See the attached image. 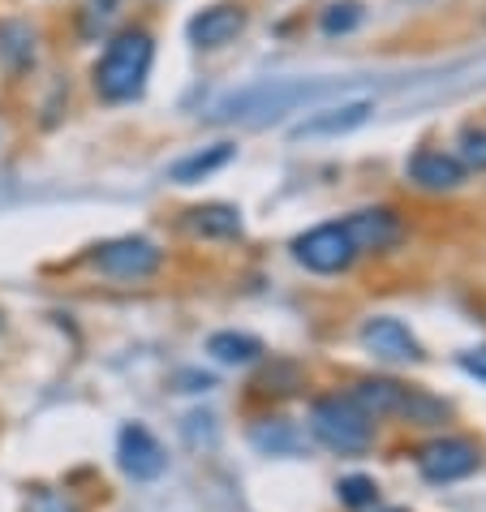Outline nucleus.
Returning <instances> with one entry per match:
<instances>
[{
    "mask_svg": "<svg viewBox=\"0 0 486 512\" xmlns=\"http://www.w3.org/2000/svg\"><path fill=\"white\" fill-rule=\"evenodd\" d=\"M160 263H164V250L147 237H117V241H104V246L95 250V267L104 276H117V280H142Z\"/></svg>",
    "mask_w": 486,
    "mask_h": 512,
    "instance_id": "obj_4",
    "label": "nucleus"
},
{
    "mask_svg": "<svg viewBox=\"0 0 486 512\" xmlns=\"http://www.w3.org/2000/svg\"><path fill=\"white\" fill-rule=\"evenodd\" d=\"M0 61H5L9 74H22V69L35 65V31L26 22L0 26Z\"/></svg>",
    "mask_w": 486,
    "mask_h": 512,
    "instance_id": "obj_14",
    "label": "nucleus"
},
{
    "mask_svg": "<svg viewBox=\"0 0 486 512\" xmlns=\"http://www.w3.org/2000/svg\"><path fill=\"white\" fill-rule=\"evenodd\" d=\"M345 233H349L357 254L362 250L375 254V250H388L400 241V220L388 207H366V211H353V216L345 220Z\"/></svg>",
    "mask_w": 486,
    "mask_h": 512,
    "instance_id": "obj_8",
    "label": "nucleus"
},
{
    "mask_svg": "<svg viewBox=\"0 0 486 512\" xmlns=\"http://www.w3.org/2000/svg\"><path fill=\"white\" fill-rule=\"evenodd\" d=\"M362 345L375 353V358H388V362H418L422 358L418 336L400 319H370L362 327Z\"/></svg>",
    "mask_w": 486,
    "mask_h": 512,
    "instance_id": "obj_9",
    "label": "nucleus"
},
{
    "mask_svg": "<svg viewBox=\"0 0 486 512\" xmlns=\"http://www.w3.org/2000/svg\"><path fill=\"white\" fill-rule=\"evenodd\" d=\"M482 452L469 444V439H435L418 452V469L431 482H456V478H469L478 469Z\"/></svg>",
    "mask_w": 486,
    "mask_h": 512,
    "instance_id": "obj_6",
    "label": "nucleus"
},
{
    "mask_svg": "<svg viewBox=\"0 0 486 512\" xmlns=\"http://www.w3.org/2000/svg\"><path fill=\"white\" fill-rule=\"evenodd\" d=\"M357 18H362V9H357L353 0H345V5H332V9L323 13V31H332V35L336 31H353Z\"/></svg>",
    "mask_w": 486,
    "mask_h": 512,
    "instance_id": "obj_18",
    "label": "nucleus"
},
{
    "mask_svg": "<svg viewBox=\"0 0 486 512\" xmlns=\"http://www.w3.org/2000/svg\"><path fill=\"white\" fill-rule=\"evenodd\" d=\"M293 254L310 267V272H323V276L327 272H345V267L357 259L345 224H319V229H310L306 237L293 241Z\"/></svg>",
    "mask_w": 486,
    "mask_h": 512,
    "instance_id": "obj_5",
    "label": "nucleus"
},
{
    "mask_svg": "<svg viewBox=\"0 0 486 512\" xmlns=\"http://www.w3.org/2000/svg\"><path fill=\"white\" fill-rule=\"evenodd\" d=\"M409 177L426 190H452L456 181L465 177V168H461V160H452V155H443V151H418L409 160Z\"/></svg>",
    "mask_w": 486,
    "mask_h": 512,
    "instance_id": "obj_12",
    "label": "nucleus"
},
{
    "mask_svg": "<svg viewBox=\"0 0 486 512\" xmlns=\"http://www.w3.org/2000/svg\"><path fill=\"white\" fill-rule=\"evenodd\" d=\"M228 160H233V147H228V142H216V147L194 151V155H185V160H177L173 168H168V177H173L177 186H194V181L211 177V173H216V168H224Z\"/></svg>",
    "mask_w": 486,
    "mask_h": 512,
    "instance_id": "obj_13",
    "label": "nucleus"
},
{
    "mask_svg": "<svg viewBox=\"0 0 486 512\" xmlns=\"http://www.w3.org/2000/svg\"><path fill=\"white\" fill-rule=\"evenodd\" d=\"M117 457H121V469H125V474H130L134 482L160 478V474H164V465H168L164 448H160V439H155L147 426H138V422H130V426L121 431V439H117Z\"/></svg>",
    "mask_w": 486,
    "mask_h": 512,
    "instance_id": "obj_7",
    "label": "nucleus"
},
{
    "mask_svg": "<svg viewBox=\"0 0 486 512\" xmlns=\"http://www.w3.org/2000/svg\"><path fill=\"white\" fill-rule=\"evenodd\" d=\"M383 512H400V508H383Z\"/></svg>",
    "mask_w": 486,
    "mask_h": 512,
    "instance_id": "obj_23",
    "label": "nucleus"
},
{
    "mask_svg": "<svg viewBox=\"0 0 486 512\" xmlns=\"http://www.w3.org/2000/svg\"><path fill=\"white\" fill-rule=\"evenodd\" d=\"M370 112H375V99H349V104H332V108H314V117H306L297 125V138H323V134H349L357 130Z\"/></svg>",
    "mask_w": 486,
    "mask_h": 512,
    "instance_id": "obj_10",
    "label": "nucleus"
},
{
    "mask_svg": "<svg viewBox=\"0 0 486 512\" xmlns=\"http://www.w3.org/2000/svg\"><path fill=\"white\" fill-rule=\"evenodd\" d=\"M241 26H246V13L237 5H211L190 22V39L198 48H224L228 39L241 35Z\"/></svg>",
    "mask_w": 486,
    "mask_h": 512,
    "instance_id": "obj_11",
    "label": "nucleus"
},
{
    "mask_svg": "<svg viewBox=\"0 0 486 512\" xmlns=\"http://www.w3.org/2000/svg\"><path fill=\"white\" fill-rule=\"evenodd\" d=\"M207 353L211 358H220V362H228V366H246V362L259 358L263 345L254 336H246V332H216L207 340Z\"/></svg>",
    "mask_w": 486,
    "mask_h": 512,
    "instance_id": "obj_16",
    "label": "nucleus"
},
{
    "mask_svg": "<svg viewBox=\"0 0 486 512\" xmlns=\"http://www.w3.org/2000/svg\"><path fill=\"white\" fill-rule=\"evenodd\" d=\"M461 366H465L469 375L486 379V349H474V353H465V358H461Z\"/></svg>",
    "mask_w": 486,
    "mask_h": 512,
    "instance_id": "obj_22",
    "label": "nucleus"
},
{
    "mask_svg": "<svg viewBox=\"0 0 486 512\" xmlns=\"http://www.w3.org/2000/svg\"><path fill=\"white\" fill-rule=\"evenodd\" d=\"M190 229L203 237H241V211L228 203H207L190 211Z\"/></svg>",
    "mask_w": 486,
    "mask_h": 512,
    "instance_id": "obj_15",
    "label": "nucleus"
},
{
    "mask_svg": "<svg viewBox=\"0 0 486 512\" xmlns=\"http://www.w3.org/2000/svg\"><path fill=\"white\" fill-rule=\"evenodd\" d=\"M151 56H155V44L147 31H138V26L121 31L95 65V91L104 95L108 104H125V99L142 95L147 74H151Z\"/></svg>",
    "mask_w": 486,
    "mask_h": 512,
    "instance_id": "obj_1",
    "label": "nucleus"
},
{
    "mask_svg": "<svg viewBox=\"0 0 486 512\" xmlns=\"http://www.w3.org/2000/svg\"><path fill=\"white\" fill-rule=\"evenodd\" d=\"M310 431L336 452L370 448V418L357 409L353 396H323L310 409Z\"/></svg>",
    "mask_w": 486,
    "mask_h": 512,
    "instance_id": "obj_3",
    "label": "nucleus"
},
{
    "mask_svg": "<svg viewBox=\"0 0 486 512\" xmlns=\"http://www.w3.org/2000/svg\"><path fill=\"white\" fill-rule=\"evenodd\" d=\"M26 512H78V504L69 500V495H61V491H35L31 495V504H26Z\"/></svg>",
    "mask_w": 486,
    "mask_h": 512,
    "instance_id": "obj_19",
    "label": "nucleus"
},
{
    "mask_svg": "<svg viewBox=\"0 0 486 512\" xmlns=\"http://www.w3.org/2000/svg\"><path fill=\"white\" fill-rule=\"evenodd\" d=\"M254 444H259V448H271V452H284V448H293L297 439L284 431V426H259V431H254Z\"/></svg>",
    "mask_w": 486,
    "mask_h": 512,
    "instance_id": "obj_21",
    "label": "nucleus"
},
{
    "mask_svg": "<svg viewBox=\"0 0 486 512\" xmlns=\"http://www.w3.org/2000/svg\"><path fill=\"white\" fill-rule=\"evenodd\" d=\"M353 401L366 418H379V414H396V418H409V422H443L448 418V405L426 396L418 388H405L396 379H357L353 383Z\"/></svg>",
    "mask_w": 486,
    "mask_h": 512,
    "instance_id": "obj_2",
    "label": "nucleus"
},
{
    "mask_svg": "<svg viewBox=\"0 0 486 512\" xmlns=\"http://www.w3.org/2000/svg\"><path fill=\"white\" fill-rule=\"evenodd\" d=\"M461 160L474 164V168H486V130H465L461 134Z\"/></svg>",
    "mask_w": 486,
    "mask_h": 512,
    "instance_id": "obj_20",
    "label": "nucleus"
},
{
    "mask_svg": "<svg viewBox=\"0 0 486 512\" xmlns=\"http://www.w3.org/2000/svg\"><path fill=\"white\" fill-rule=\"evenodd\" d=\"M340 504H349V508H366V504H375V482L362 478V474H353V478H340Z\"/></svg>",
    "mask_w": 486,
    "mask_h": 512,
    "instance_id": "obj_17",
    "label": "nucleus"
}]
</instances>
